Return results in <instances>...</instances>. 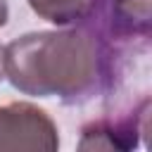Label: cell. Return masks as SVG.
I'll use <instances>...</instances> for the list:
<instances>
[{"instance_id":"3957f363","label":"cell","mask_w":152,"mask_h":152,"mask_svg":"<svg viewBox=\"0 0 152 152\" xmlns=\"http://www.w3.org/2000/svg\"><path fill=\"white\" fill-rule=\"evenodd\" d=\"M150 100L142 97L131 112L100 116L83 126L78 150H133L140 145V138L147 133Z\"/></svg>"},{"instance_id":"6da1fadb","label":"cell","mask_w":152,"mask_h":152,"mask_svg":"<svg viewBox=\"0 0 152 152\" xmlns=\"http://www.w3.org/2000/svg\"><path fill=\"white\" fill-rule=\"evenodd\" d=\"M121 59L88 26L62 31H31L5 48V78L31 97H59L64 104H83L107 93Z\"/></svg>"},{"instance_id":"5b68a950","label":"cell","mask_w":152,"mask_h":152,"mask_svg":"<svg viewBox=\"0 0 152 152\" xmlns=\"http://www.w3.org/2000/svg\"><path fill=\"white\" fill-rule=\"evenodd\" d=\"M7 19H10V5L7 0H0V26H5Z\"/></svg>"},{"instance_id":"277c9868","label":"cell","mask_w":152,"mask_h":152,"mask_svg":"<svg viewBox=\"0 0 152 152\" xmlns=\"http://www.w3.org/2000/svg\"><path fill=\"white\" fill-rule=\"evenodd\" d=\"M26 2L40 19L57 26H74L86 17L93 0H26Z\"/></svg>"},{"instance_id":"7a4b0ae2","label":"cell","mask_w":152,"mask_h":152,"mask_svg":"<svg viewBox=\"0 0 152 152\" xmlns=\"http://www.w3.org/2000/svg\"><path fill=\"white\" fill-rule=\"evenodd\" d=\"M57 152L59 128L31 102L0 104V152Z\"/></svg>"},{"instance_id":"8992f818","label":"cell","mask_w":152,"mask_h":152,"mask_svg":"<svg viewBox=\"0 0 152 152\" xmlns=\"http://www.w3.org/2000/svg\"><path fill=\"white\" fill-rule=\"evenodd\" d=\"M5 78V48L0 45V81Z\"/></svg>"}]
</instances>
